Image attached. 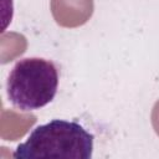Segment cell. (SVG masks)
Segmentation results:
<instances>
[{"mask_svg":"<svg viewBox=\"0 0 159 159\" xmlns=\"http://www.w3.org/2000/svg\"><path fill=\"white\" fill-rule=\"evenodd\" d=\"M93 134L77 122L53 119L36 127L29 139L17 145L14 158L89 159L93 152Z\"/></svg>","mask_w":159,"mask_h":159,"instance_id":"cell-1","label":"cell"},{"mask_svg":"<svg viewBox=\"0 0 159 159\" xmlns=\"http://www.w3.org/2000/svg\"><path fill=\"white\" fill-rule=\"evenodd\" d=\"M58 71L50 60L27 57L16 62L7 78V97L21 111H35L56 96Z\"/></svg>","mask_w":159,"mask_h":159,"instance_id":"cell-2","label":"cell"},{"mask_svg":"<svg viewBox=\"0 0 159 159\" xmlns=\"http://www.w3.org/2000/svg\"><path fill=\"white\" fill-rule=\"evenodd\" d=\"M93 0H51L55 21L63 27H78L93 14Z\"/></svg>","mask_w":159,"mask_h":159,"instance_id":"cell-3","label":"cell"},{"mask_svg":"<svg viewBox=\"0 0 159 159\" xmlns=\"http://www.w3.org/2000/svg\"><path fill=\"white\" fill-rule=\"evenodd\" d=\"M152 119H153V125H154V129H155L157 134L159 135V101H158V102L155 103V106H154Z\"/></svg>","mask_w":159,"mask_h":159,"instance_id":"cell-4","label":"cell"}]
</instances>
